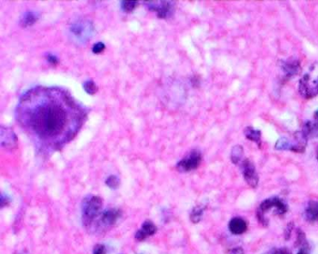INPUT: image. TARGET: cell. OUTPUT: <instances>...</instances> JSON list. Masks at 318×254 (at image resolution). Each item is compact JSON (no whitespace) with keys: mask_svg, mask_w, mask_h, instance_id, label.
<instances>
[{"mask_svg":"<svg viewBox=\"0 0 318 254\" xmlns=\"http://www.w3.org/2000/svg\"><path fill=\"white\" fill-rule=\"evenodd\" d=\"M304 217L310 223L318 220V201H310L304 212Z\"/></svg>","mask_w":318,"mask_h":254,"instance_id":"obj_15","label":"cell"},{"mask_svg":"<svg viewBox=\"0 0 318 254\" xmlns=\"http://www.w3.org/2000/svg\"><path fill=\"white\" fill-rule=\"evenodd\" d=\"M297 254H310V248L309 245L306 244L302 246L301 248H299V251Z\"/></svg>","mask_w":318,"mask_h":254,"instance_id":"obj_31","label":"cell"},{"mask_svg":"<svg viewBox=\"0 0 318 254\" xmlns=\"http://www.w3.org/2000/svg\"><path fill=\"white\" fill-rule=\"evenodd\" d=\"M271 210H273L275 214L283 215L288 212L289 206L282 198L277 196L270 197L262 201L257 210V218L259 223L264 226L268 225L269 220L265 214Z\"/></svg>","mask_w":318,"mask_h":254,"instance_id":"obj_2","label":"cell"},{"mask_svg":"<svg viewBox=\"0 0 318 254\" xmlns=\"http://www.w3.org/2000/svg\"><path fill=\"white\" fill-rule=\"evenodd\" d=\"M157 232V227L151 221H145L139 230L136 234V239L138 241L145 240L148 236L153 235Z\"/></svg>","mask_w":318,"mask_h":254,"instance_id":"obj_12","label":"cell"},{"mask_svg":"<svg viewBox=\"0 0 318 254\" xmlns=\"http://www.w3.org/2000/svg\"><path fill=\"white\" fill-rule=\"evenodd\" d=\"M293 229H294V225H293L292 223H290V224L287 225V227H286V229H285V231H284L285 239H286V240H289V238H290V235H291V233H292Z\"/></svg>","mask_w":318,"mask_h":254,"instance_id":"obj_26","label":"cell"},{"mask_svg":"<svg viewBox=\"0 0 318 254\" xmlns=\"http://www.w3.org/2000/svg\"><path fill=\"white\" fill-rule=\"evenodd\" d=\"M10 202V197H9L8 195H1V200H0V203H1V208H3V207H5V206L8 205Z\"/></svg>","mask_w":318,"mask_h":254,"instance_id":"obj_27","label":"cell"},{"mask_svg":"<svg viewBox=\"0 0 318 254\" xmlns=\"http://www.w3.org/2000/svg\"><path fill=\"white\" fill-rule=\"evenodd\" d=\"M272 254H291V253L287 248H281V249H277V250L273 251Z\"/></svg>","mask_w":318,"mask_h":254,"instance_id":"obj_28","label":"cell"},{"mask_svg":"<svg viewBox=\"0 0 318 254\" xmlns=\"http://www.w3.org/2000/svg\"><path fill=\"white\" fill-rule=\"evenodd\" d=\"M119 179L116 175H110L106 180V185L111 189H117L119 186Z\"/></svg>","mask_w":318,"mask_h":254,"instance_id":"obj_22","label":"cell"},{"mask_svg":"<svg viewBox=\"0 0 318 254\" xmlns=\"http://www.w3.org/2000/svg\"><path fill=\"white\" fill-rule=\"evenodd\" d=\"M137 4H138L137 1H121L120 7H121V10H123L124 12L129 13L136 8Z\"/></svg>","mask_w":318,"mask_h":254,"instance_id":"obj_20","label":"cell"},{"mask_svg":"<svg viewBox=\"0 0 318 254\" xmlns=\"http://www.w3.org/2000/svg\"><path fill=\"white\" fill-rule=\"evenodd\" d=\"M314 120L317 122L318 124V111H317L316 113H315V117H314Z\"/></svg>","mask_w":318,"mask_h":254,"instance_id":"obj_32","label":"cell"},{"mask_svg":"<svg viewBox=\"0 0 318 254\" xmlns=\"http://www.w3.org/2000/svg\"><path fill=\"white\" fill-rule=\"evenodd\" d=\"M204 212V206H196V207H194L192 209L191 212H190V215H189L190 221L193 224H198V223H200L201 220H202V218H203Z\"/></svg>","mask_w":318,"mask_h":254,"instance_id":"obj_19","label":"cell"},{"mask_svg":"<svg viewBox=\"0 0 318 254\" xmlns=\"http://www.w3.org/2000/svg\"><path fill=\"white\" fill-rule=\"evenodd\" d=\"M17 120L29 137L45 149H61L76 136L86 114L61 88H36L21 98Z\"/></svg>","mask_w":318,"mask_h":254,"instance_id":"obj_1","label":"cell"},{"mask_svg":"<svg viewBox=\"0 0 318 254\" xmlns=\"http://www.w3.org/2000/svg\"><path fill=\"white\" fill-rule=\"evenodd\" d=\"M308 244L306 241V236L304 232L301 229H298L297 231V240H296V246H300V248L304 245Z\"/></svg>","mask_w":318,"mask_h":254,"instance_id":"obj_23","label":"cell"},{"mask_svg":"<svg viewBox=\"0 0 318 254\" xmlns=\"http://www.w3.org/2000/svg\"><path fill=\"white\" fill-rule=\"evenodd\" d=\"M94 32L92 23L87 20H80L74 22L70 27V34L72 39L76 42L85 43L89 40Z\"/></svg>","mask_w":318,"mask_h":254,"instance_id":"obj_5","label":"cell"},{"mask_svg":"<svg viewBox=\"0 0 318 254\" xmlns=\"http://www.w3.org/2000/svg\"><path fill=\"white\" fill-rule=\"evenodd\" d=\"M1 146L8 150H11L17 146V137L12 129L1 127Z\"/></svg>","mask_w":318,"mask_h":254,"instance_id":"obj_10","label":"cell"},{"mask_svg":"<svg viewBox=\"0 0 318 254\" xmlns=\"http://www.w3.org/2000/svg\"><path fill=\"white\" fill-rule=\"evenodd\" d=\"M229 230L231 234H244L248 230V223L243 218L234 217L229 221Z\"/></svg>","mask_w":318,"mask_h":254,"instance_id":"obj_14","label":"cell"},{"mask_svg":"<svg viewBox=\"0 0 318 254\" xmlns=\"http://www.w3.org/2000/svg\"><path fill=\"white\" fill-rule=\"evenodd\" d=\"M298 91L305 99H312L318 95V76L313 78L311 74H305L299 80Z\"/></svg>","mask_w":318,"mask_h":254,"instance_id":"obj_6","label":"cell"},{"mask_svg":"<svg viewBox=\"0 0 318 254\" xmlns=\"http://www.w3.org/2000/svg\"><path fill=\"white\" fill-rule=\"evenodd\" d=\"M244 133L247 137V139H249L252 142H255L257 145L261 144V132L259 129H255L254 127H247L244 130Z\"/></svg>","mask_w":318,"mask_h":254,"instance_id":"obj_16","label":"cell"},{"mask_svg":"<svg viewBox=\"0 0 318 254\" xmlns=\"http://www.w3.org/2000/svg\"><path fill=\"white\" fill-rule=\"evenodd\" d=\"M16 254H27L26 253H23V252H21V253H17Z\"/></svg>","mask_w":318,"mask_h":254,"instance_id":"obj_33","label":"cell"},{"mask_svg":"<svg viewBox=\"0 0 318 254\" xmlns=\"http://www.w3.org/2000/svg\"><path fill=\"white\" fill-rule=\"evenodd\" d=\"M317 158H318V154H317Z\"/></svg>","mask_w":318,"mask_h":254,"instance_id":"obj_34","label":"cell"},{"mask_svg":"<svg viewBox=\"0 0 318 254\" xmlns=\"http://www.w3.org/2000/svg\"><path fill=\"white\" fill-rule=\"evenodd\" d=\"M149 10L157 12L159 18H168L174 12V3L171 1H146Z\"/></svg>","mask_w":318,"mask_h":254,"instance_id":"obj_9","label":"cell"},{"mask_svg":"<svg viewBox=\"0 0 318 254\" xmlns=\"http://www.w3.org/2000/svg\"><path fill=\"white\" fill-rule=\"evenodd\" d=\"M309 138L302 130L294 133L292 138L281 137L275 144L276 150H290L292 152L303 153L307 146Z\"/></svg>","mask_w":318,"mask_h":254,"instance_id":"obj_3","label":"cell"},{"mask_svg":"<svg viewBox=\"0 0 318 254\" xmlns=\"http://www.w3.org/2000/svg\"><path fill=\"white\" fill-rule=\"evenodd\" d=\"M228 254H245V253L242 248L238 247V248H233V249L229 250Z\"/></svg>","mask_w":318,"mask_h":254,"instance_id":"obj_30","label":"cell"},{"mask_svg":"<svg viewBox=\"0 0 318 254\" xmlns=\"http://www.w3.org/2000/svg\"><path fill=\"white\" fill-rule=\"evenodd\" d=\"M120 214L118 209H109L101 215V223L104 226H112L117 223Z\"/></svg>","mask_w":318,"mask_h":254,"instance_id":"obj_11","label":"cell"},{"mask_svg":"<svg viewBox=\"0 0 318 254\" xmlns=\"http://www.w3.org/2000/svg\"><path fill=\"white\" fill-rule=\"evenodd\" d=\"M106 49V45L102 42H98V43H95L93 46H92V52L94 54H99V53H102L103 50Z\"/></svg>","mask_w":318,"mask_h":254,"instance_id":"obj_24","label":"cell"},{"mask_svg":"<svg viewBox=\"0 0 318 254\" xmlns=\"http://www.w3.org/2000/svg\"><path fill=\"white\" fill-rule=\"evenodd\" d=\"M244 148L241 146H235L232 147L231 153H230V160L233 164L238 165L241 164L244 160Z\"/></svg>","mask_w":318,"mask_h":254,"instance_id":"obj_17","label":"cell"},{"mask_svg":"<svg viewBox=\"0 0 318 254\" xmlns=\"http://www.w3.org/2000/svg\"><path fill=\"white\" fill-rule=\"evenodd\" d=\"M47 61L50 63V64H58V58L55 55H53V54H49L47 56Z\"/></svg>","mask_w":318,"mask_h":254,"instance_id":"obj_29","label":"cell"},{"mask_svg":"<svg viewBox=\"0 0 318 254\" xmlns=\"http://www.w3.org/2000/svg\"><path fill=\"white\" fill-rule=\"evenodd\" d=\"M92 254H107L106 247L103 244H96L93 248Z\"/></svg>","mask_w":318,"mask_h":254,"instance_id":"obj_25","label":"cell"},{"mask_svg":"<svg viewBox=\"0 0 318 254\" xmlns=\"http://www.w3.org/2000/svg\"><path fill=\"white\" fill-rule=\"evenodd\" d=\"M201 161H202L201 153L197 150H194L187 157L180 160L177 165V168L179 171L189 172L193 169H196L199 167Z\"/></svg>","mask_w":318,"mask_h":254,"instance_id":"obj_8","label":"cell"},{"mask_svg":"<svg viewBox=\"0 0 318 254\" xmlns=\"http://www.w3.org/2000/svg\"><path fill=\"white\" fill-rule=\"evenodd\" d=\"M83 88H84V90L88 94H91V95L96 93L97 92V89H98L97 87H96V85H95V83L92 80H87V81H85L83 83Z\"/></svg>","mask_w":318,"mask_h":254,"instance_id":"obj_21","label":"cell"},{"mask_svg":"<svg viewBox=\"0 0 318 254\" xmlns=\"http://www.w3.org/2000/svg\"><path fill=\"white\" fill-rule=\"evenodd\" d=\"M103 206L102 198L97 195H88L82 201V220L90 225L100 214Z\"/></svg>","mask_w":318,"mask_h":254,"instance_id":"obj_4","label":"cell"},{"mask_svg":"<svg viewBox=\"0 0 318 254\" xmlns=\"http://www.w3.org/2000/svg\"><path fill=\"white\" fill-rule=\"evenodd\" d=\"M240 165L247 184L252 188H256L259 185V179L254 164L248 158H245Z\"/></svg>","mask_w":318,"mask_h":254,"instance_id":"obj_7","label":"cell"},{"mask_svg":"<svg viewBox=\"0 0 318 254\" xmlns=\"http://www.w3.org/2000/svg\"><path fill=\"white\" fill-rule=\"evenodd\" d=\"M38 19H39V17L37 16V14H35L32 11H27V12H25L23 15V17L21 19V24L23 27L31 26V25H33L37 21V20Z\"/></svg>","mask_w":318,"mask_h":254,"instance_id":"obj_18","label":"cell"},{"mask_svg":"<svg viewBox=\"0 0 318 254\" xmlns=\"http://www.w3.org/2000/svg\"><path fill=\"white\" fill-rule=\"evenodd\" d=\"M282 69L288 78H292L298 75L300 70V64L298 60L290 58L282 63Z\"/></svg>","mask_w":318,"mask_h":254,"instance_id":"obj_13","label":"cell"}]
</instances>
